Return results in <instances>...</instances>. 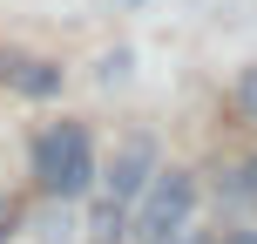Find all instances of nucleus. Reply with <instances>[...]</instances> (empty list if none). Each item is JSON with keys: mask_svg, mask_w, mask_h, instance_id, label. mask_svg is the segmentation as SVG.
Masks as SVG:
<instances>
[{"mask_svg": "<svg viewBox=\"0 0 257 244\" xmlns=\"http://www.w3.org/2000/svg\"><path fill=\"white\" fill-rule=\"evenodd\" d=\"M34 177L48 197H81L95 183V149H88V129L81 122H48L34 136Z\"/></svg>", "mask_w": 257, "mask_h": 244, "instance_id": "1", "label": "nucleus"}, {"mask_svg": "<svg viewBox=\"0 0 257 244\" xmlns=\"http://www.w3.org/2000/svg\"><path fill=\"white\" fill-rule=\"evenodd\" d=\"M190 210H196V177H190V170H156V177L142 183V197H136L128 237H142V244H169L183 224H190Z\"/></svg>", "mask_w": 257, "mask_h": 244, "instance_id": "2", "label": "nucleus"}, {"mask_svg": "<svg viewBox=\"0 0 257 244\" xmlns=\"http://www.w3.org/2000/svg\"><path fill=\"white\" fill-rule=\"evenodd\" d=\"M156 177V142L149 136H128L122 149H115V163H108V177H102V190L115 197V204H136L142 197V183Z\"/></svg>", "mask_w": 257, "mask_h": 244, "instance_id": "3", "label": "nucleus"}, {"mask_svg": "<svg viewBox=\"0 0 257 244\" xmlns=\"http://www.w3.org/2000/svg\"><path fill=\"white\" fill-rule=\"evenodd\" d=\"M0 82L21 89V95H54V89H61V68H54V61H21V54H7V61H0Z\"/></svg>", "mask_w": 257, "mask_h": 244, "instance_id": "4", "label": "nucleus"}, {"mask_svg": "<svg viewBox=\"0 0 257 244\" xmlns=\"http://www.w3.org/2000/svg\"><path fill=\"white\" fill-rule=\"evenodd\" d=\"M237 109L257 122V68H244V82H237Z\"/></svg>", "mask_w": 257, "mask_h": 244, "instance_id": "5", "label": "nucleus"}, {"mask_svg": "<svg viewBox=\"0 0 257 244\" xmlns=\"http://www.w3.org/2000/svg\"><path fill=\"white\" fill-rule=\"evenodd\" d=\"M169 244H217V237H203V231H190V224H183V231L169 237Z\"/></svg>", "mask_w": 257, "mask_h": 244, "instance_id": "6", "label": "nucleus"}, {"mask_svg": "<svg viewBox=\"0 0 257 244\" xmlns=\"http://www.w3.org/2000/svg\"><path fill=\"white\" fill-rule=\"evenodd\" d=\"M230 244H257V231H237V237H230Z\"/></svg>", "mask_w": 257, "mask_h": 244, "instance_id": "7", "label": "nucleus"}, {"mask_svg": "<svg viewBox=\"0 0 257 244\" xmlns=\"http://www.w3.org/2000/svg\"><path fill=\"white\" fill-rule=\"evenodd\" d=\"M244 177H250V190H257V156H250V170H244Z\"/></svg>", "mask_w": 257, "mask_h": 244, "instance_id": "8", "label": "nucleus"}]
</instances>
